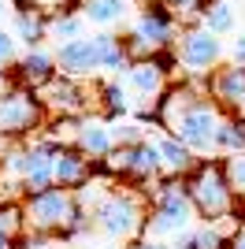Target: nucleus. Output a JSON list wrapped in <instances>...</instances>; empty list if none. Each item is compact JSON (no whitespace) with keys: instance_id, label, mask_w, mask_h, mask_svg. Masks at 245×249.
Instances as JSON below:
<instances>
[{"instance_id":"ddd939ff","label":"nucleus","mask_w":245,"mask_h":249,"mask_svg":"<svg viewBox=\"0 0 245 249\" xmlns=\"http://www.w3.org/2000/svg\"><path fill=\"white\" fill-rule=\"evenodd\" d=\"M93 171H97V164H93L78 145H63L60 153H56V160H52V178H56V186H63V190L89 186Z\"/></svg>"},{"instance_id":"a211bd4d","label":"nucleus","mask_w":245,"mask_h":249,"mask_svg":"<svg viewBox=\"0 0 245 249\" xmlns=\"http://www.w3.org/2000/svg\"><path fill=\"white\" fill-rule=\"evenodd\" d=\"M122 82L130 86V93H138L141 101H149L153 104L156 97L167 89V71H163L160 63L149 56V60H134V67L126 74H122Z\"/></svg>"},{"instance_id":"72a5a7b5","label":"nucleus","mask_w":245,"mask_h":249,"mask_svg":"<svg viewBox=\"0 0 245 249\" xmlns=\"http://www.w3.org/2000/svg\"><path fill=\"white\" fill-rule=\"evenodd\" d=\"M8 11H11V0H0V19H4Z\"/></svg>"},{"instance_id":"473e14b6","label":"nucleus","mask_w":245,"mask_h":249,"mask_svg":"<svg viewBox=\"0 0 245 249\" xmlns=\"http://www.w3.org/2000/svg\"><path fill=\"white\" fill-rule=\"evenodd\" d=\"M227 249H245V227H238L234 234H230V246Z\"/></svg>"},{"instance_id":"1a4fd4ad","label":"nucleus","mask_w":245,"mask_h":249,"mask_svg":"<svg viewBox=\"0 0 245 249\" xmlns=\"http://www.w3.org/2000/svg\"><path fill=\"white\" fill-rule=\"evenodd\" d=\"M41 101L52 115H63V119H82L86 108H89V89L82 78H71V74H56L45 89H41Z\"/></svg>"},{"instance_id":"0eeeda50","label":"nucleus","mask_w":245,"mask_h":249,"mask_svg":"<svg viewBox=\"0 0 245 249\" xmlns=\"http://www.w3.org/2000/svg\"><path fill=\"white\" fill-rule=\"evenodd\" d=\"M104 171H112L115 178H130V182H156L163 175L160 149L153 138H145L138 145H115V153L104 160Z\"/></svg>"},{"instance_id":"2eb2a0df","label":"nucleus","mask_w":245,"mask_h":249,"mask_svg":"<svg viewBox=\"0 0 245 249\" xmlns=\"http://www.w3.org/2000/svg\"><path fill=\"white\" fill-rule=\"evenodd\" d=\"M15 74H19V82L26 86V89H45V86L60 74V63H56V52L49 49H26L19 56V63H15Z\"/></svg>"},{"instance_id":"a878e982","label":"nucleus","mask_w":245,"mask_h":249,"mask_svg":"<svg viewBox=\"0 0 245 249\" xmlns=\"http://www.w3.org/2000/svg\"><path fill=\"white\" fill-rule=\"evenodd\" d=\"M112 134H115V145H138V142H145V123H138V119H119V123H112Z\"/></svg>"},{"instance_id":"9d476101","label":"nucleus","mask_w":245,"mask_h":249,"mask_svg":"<svg viewBox=\"0 0 245 249\" xmlns=\"http://www.w3.org/2000/svg\"><path fill=\"white\" fill-rule=\"evenodd\" d=\"M71 145H78L82 153L89 156L93 164H104L108 156L115 153V134H112V123L104 115H82L74 119V130H71Z\"/></svg>"},{"instance_id":"c756f323","label":"nucleus","mask_w":245,"mask_h":249,"mask_svg":"<svg viewBox=\"0 0 245 249\" xmlns=\"http://www.w3.org/2000/svg\"><path fill=\"white\" fill-rule=\"evenodd\" d=\"M167 4H171V8L182 15V11H204L208 4H212V0H167Z\"/></svg>"},{"instance_id":"4be33fe9","label":"nucleus","mask_w":245,"mask_h":249,"mask_svg":"<svg viewBox=\"0 0 245 249\" xmlns=\"http://www.w3.org/2000/svg\"><path fill=\"white\" fill-rule=\"evenodd\" d=\"M82 30H86V15H82V8H56V11H49V37L56 45L82 37Z\"/></svg>"},{"instance_id":"f03ea898","label":"nucleus","mask_w":245,"mask_h":249,"mask_svg":"<svg viewBox=\"0 0 245 249\" xmlns=\"http://www.w3.org/2000/svg\"><path fill=\"white\" fill-rule=\"evenodd\" d=\"M153 205H149V223H145V238H178L182 231L193 227L197 208L190 201V190L178 178H163L149 186Z\"/></svg>"},{"instance_id":"20e7f679","label":"nucleus","mask_w":245,"mask_h":249,"mask_svg":"<svg viewBox=\"0 0 245 249\" xmlns=\"http://www.w3.org/2000/svg\"><path fill=\"white\" fill-rule=\"evenodd\" d=\"M186 190H190V201L204 223H219V219L234 216L238 194L223 171V160H201L193 175H186Z\"/></svg>"},{"instance_id":"b1692460","label":"nucleus","mask_w":245,"mask_h":249,"mask_svg":"<svg viewBox=\"0 0 245 249\" xmlns=\"http://www.w3.org/2000/svg\"><path fill=\"white\" fill-rule=\"evenodd\" d=\"M26 231L22 205H4L0 208V249H15V238Z\"/></svg>"},{"instance_id":"e433bc0d","label":"nucleus","mask_w":245,"mask_h":249,"mask_svg":"<svg viewBox=\"0 0 245 249\" xmlns=\"http://www.w3.org/2000/svg\"><path fill=\"white\" fill-rule=\"evenodd\" d=\"M242 115H245V104H242Z\"/></svg>"},{"instance_id":"dca6fc26","label":"nucleus","mask_w":245,"mask_h":249,"mask_svg":"<svg viewBox=\"0 0 245 249\" xmlns=\"http://www.w3.org/2000/svg\"><path fill=\"white\" fill-rule=\"evenodd\" d=\"M156 149H160V164H163V175H171V178H186V175H193L197 171V153L190 145H186L182 138H175L171 130H160V134L153 138Z\"/></svg>"},{"instance_id":"4468645a","label":"nucleus","mask_w":245,"mask_h":249,"mask_svg":"<svg viewBox=\"0 0 245 249\" xmlns=\"http://www.w3.org/2000/svg\"><path fill=\"white\" fill-rule=\"evenodd\" d=\"M208 93L219 108H230V112H242L245 104V63H227V67H215L212 78H208Z\"/></svg>"},{"instance_id":"cd10ccee","label":"nucleus","mask_w":245,"mask_h":249,"mask_svg":"<svg viewBox=\"0 0 245 249\" xmlns=\"http://www.w3.org/2000/svg\"><path fill=\"white\" fill-rule=\"evenodd\" d=\"M19 56H22V52H19V41H15V34L0 26V71L15 67V63H19Z\"/></svg>"},{"instance_id":"f8f14e48","label":"nucleus","mask_w":245,"mask_h":249,"mask_svg":"<svg viewBox=\"0 0 245 249\" xmlns=\"http://www.w3.org/2000/svg\"><path fill=\"white\" fill-rule=\"evenodd\" d=\"M56 63H60V74H71V78H93L101 74V56H97V34L93 37H74V41L56 45Z\"/></svg>"},{"instance_id":"423d86ee","label":"nucleus","mask_w":245,"mask_h":249,"mask_svg":"<svg viewBox=\"0 0 245 249\" xmlns=\"http://www.w3.org/2000/svg\"><path fill=\"white\" fill-rule=\"evenodd\" d=\"M74 212H78V197H74V190H63V186H49L34 197H22V216H26V227L34 231L63 234L71 227Z\"/></svg>"},{"instance_id":"9b49d317","label":"nucleus","mask_w":245,"mask_h":249,"mask_svg":"<svg viewBox=\"0 0 245 249\" xmlns=\"http://www.w3.org/2000/svg\"><path fill=\"white\" fill-rule=\"evenodd\" d=\"M11 34L22 49H41L49 41V11L41 0H11Z\"/></svg>"},{"instance_id":"39448f33","label":"nucleus","mask_w":245,"mask_h":249,"mask_svg":"<svg viewBox=\"0 0 245 249\" xmlns=\"http://www.w3.org/2000/svg\"><path fill=\"white\" fill-rule=\"evenodd\" d=\"M45 101H41L37 89H26V86H4L0 89V134L8 142H30L41 134L45 126Z\"/></svg>"},{"instance_id":"f3484780","label":"nucleus","mask_w":245,"mask_h":249,"mask_svg":"<svg viewBox=\"0 0 245 249\" xmlns=\"http://www.w3.org/2000/svg\"><path fill=\"white\" fill-rule=\"evenodd\" d=\"M78 8L86 15V22L97 26V30H119L122 22H130L138 15L134 0H82Z\"/></svg>"},{"instance_id":"58836bf2","label":"nucleus","mask_w":245,"mask_h":249,"mask_svg":"<svg viewBox=\"0 0 245 249\" xmlns=\"http://www.w3.org/2000/svg\"><path fill=\"white\" fill-rule=\"evenodd\" d=\"M242 201H245V197H242Z\"/></svg>"},{"instance_id":"6e6552de","label":"nucleus","mask_w":245,"mask_h":249,"mask_svg":"<svg viewBox=\"0 0 245 249\" xmlns=\"http://www.w3.org/2000/svg\"><path fill=\"white\" fill-rule=\"evenodd\" d=\"M178 63H182L186 74H212L219 63H223L227 49H223V37H215L212 30H204V26H197V30H182V37H178Z\"/></svg>"},{"instance_id":"412c9836","label":"nucleus","mask_w":245,"mask_h":249,"mask_svg":"<svg viewBox=\"0 0 245 249\" xmlns=\"http://www.w3.org/2000/svg\"><path fill=\"white\" fill-rule=\"evenodd\" d=\"M171 246L175 249H227L230 246V234L219 223H201V227H190L178 238H171Z\"/></svg>"},{"instance_id":"f257e3e1","label":"nucleus","mask_w":245,"mask_h":249,"mask_svg":"<svg viewBox=\"0 0 245 249\" xmlns=\"http://www.w3.org/2000/svg\"><path fill=\"white\" fill-rule=\"evenodd\" d=\"M93 227L108 242H141L149 223V205L138 190H108L89 205Z\"/></svg>"},{"instance_id":"7ed1b4c3","label":"nucleus","mask_w":245,"mask_h":249,"mask_svg":"<svg viewBox=\"0 0 245 249\" xmlns=\"http://www.w3.org/2000/svg\"><path fill=\"white\" fill-rule=\"evenodd\" d=\"M178 45V11L167 0H145L126 34V49L134 60H149L160 49H175Z\"/></svg>"},{"instance_id":"4c0bfd02","label":"nucleus","mask_w":245,"mask_h":249,"mask_svg":"<svg viewBox=\"0 0 245 249\" xmlns=\"http://www.w3.org/2000/svg\"><path fill=\"white\" fill-rule=\"evenodd\" d=\"M49 4H56V0H49Z\"/></svg>"},{"instance_id":"7c9ffc66","label":"nucleus","mask_w":245,"mask_h":249,"mask_svg":"<svg viewBox=\"0 0 245 249\" xmlns=\"http://www.w3.org/2000/svg\"><path fill=\"white\" fill-rule=\"evenodd\" d=\"M227 52H230V63H245V34H238Z\"/></svg>"},{"instance_id":"bb28decb","label":"nucleus","mask_w":245,"mask_h":249,"mask_svg":"<svg viewBox=\"0 0 245 249\" xmlns=\"http://www.w3.org/2000/svg\"><path fill=\"white\" fill-rule=\"evenodd\" d=\"M223 171L230 178V186H234L238 197H245V153H230L223 160Z\"/></svg>"},{"instance_id":"393cba45","label":"nucleus","mask_w":245,"mask_h":249,"mask_svg":"<svg viewBox=\"0 0 245 249\" xmlns=\"http://www.w3.org/2000/svg\"><path fill=\"white\" fill-rule=\"evenodd\" d=\"M204 30H212L215 37L234 30V8H230V0H212L204 8Z\"/></svg>"},{"instance_id":"c85d7f7f","label":"nucleus","mask_w":245,"mask_h":249,"mask_svg":"<svg viewBox=\"0 0 245 249\" xmlns=\"http://www.w3.org/2000/svg\"><path fill=\"white\" fill-rule=\"evenodd\" d=\"M15 190H19V182H15L11 175H4V171H0V208L11 205V194H15Z\"/></svg>"},{"instance_id":"2f4dec72","label":"nucleus","mask_w":245,"mask_h":249,"mask_svg":"<svg viewBox=\"0 0 245 249\" xmlns=\"http://www.w3.org/2000/svg\"><path fill=\"white\" fill-rule=\"evenodd\" d=\"M134 249H175V246H171V242H163V238H141Z\"/></svg>"},{"instance_id":"6ab92c4d","label":"nucleus","mask_w":245,"mask_h":249,"mask_svg":"<svg viewBox=\"0 0 245 249\" xmlns=\"http://www.w3.org/2000/svg\"><path fill=\"white\" fill-rule=\"evenodd\" d=\"M97 56H101V74H112V78H122L134 67L126 37H119L115 30H97Z\"/></svg>"},{"instance_id":"aec40b11","label":"nucleus","mask_w":245,"mask_h":249,"mask_svg":"<svg viewBox=\"0 0 245 249\" xmlns=\"http://www.w3.org/2000/svg\"><path fill=\"white\" fill-rule=\"evenodd\" d=\"M97 108H101V115L108 119V123L126 119V115L134 112L130 86L122 82V78H108V82H101V89H97Z\"/></svg>"},{"instance_id":"c9c22d12","label":"nucleus","mask_w":245,"mask_h":249,"mask_svg":"<svg viewBox=\"0 0 245 249\" xmlns=\"http://www.w3.org/2000/svg\"><path fill=\"white\" fill-rule=\"evenodd\" d=\"M0 89H4V71H0Z\"/></svg>"},{"instance_id":"f704fd0d","label":"nucleus","mask_w":245,"mask_h":249,"mask_svg":"<svg viewBox=\"0 0 245 249\" xmlns=\"http://www.w3.org/2000/svg\"><path fill=\"white\" fill-rule=\"evenodd\" d=\"M4 153H8V138L0 134V160H4Z\"/></svg>"},{"instance_id":"5701e85b","label":"nucleus","mask_w":245,"mask_h":249,"mask_svg":"<svg viewBox=\"0 0 245 249\" xmlns=\"http://www.w3.org/2000/svg\"><path fill=\"white\" fill-rule=\"evenodd\" d=\"M215 153H245V115L230 112L223 115V126H219V138H215Z\"/></svg>"}]
</instances>
